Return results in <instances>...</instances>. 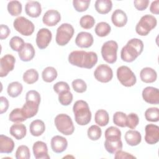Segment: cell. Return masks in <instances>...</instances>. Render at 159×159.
Segmentation results:
<instances>
[{
    "instance_id": "20",
    "label": "cell",
    "mask_w": 159,
    "mask_h": 159,
    "mask_svg": "<svg viewBox=\"0 0 159 159\" xmlns=\"http://www.w3.org/2000/svg\"><path fill=\"white\" fill-rule=\"evenodd\" d=\"M50 143L52 150L57 153H62L68 147V142L66 139L60 135H55L51 139Z\"/></svg>"
},
{
    "instance_id": "21",
    "label": "cell",
    "mask_w": 159,
    "mask_h": 159,
    "mask_svg": "<svg viewBox=\"0 0 159 159\" xmlns=\"http://www.w3.org/2000/svg\"><path fill=\"white\" fill-rule=\"evenodd\" d=\"M25 11L27 15L31 17H38L42 12L41 5L38 1H28L25 6Z\"/></svg>"
},
{
    "instance_id": "34",
    "label": "cell",
    "mask_w": 159,
    "mask_h": 159,
    "mask_svg": "<svg viewBox=\"0 0 159 159\" xmlns=\"http://www.w3.org/2000/svg\"><path fill=\"white\" fill-rule=\"evenodd\" d=\"M9 120L13 122H21L27 119L22 108H16L13 109L9 116Z\"/></svg>"
},
{
    "instance_id": "6",
    "label": "cell",
    "mask_w": 159,
    "mask_h": 159,
    "mask_svg": "<svg viewBox=\"0 0 159 159\" xmlns=\"http://www.w3.org/2000/svg\"><path fill=\"white\" fill-rule=\"evenodd\" d=\"M157 24V19L152 15L146 14L141 17L135 27L136 32L141 35H147Z\"/></svg>"
},
{
    "instance_id": "41",
    "label": "cell",
    "mask_w": 159,
    "mask_h": 159,
    "mask_svg": "<svg viewBox=\"0 0 159 159\" xmlns=\"http://www.w3.org/2000/svg\"><path fill=\"white\" fill-rule=\"evenodd\" d=\"M95 24L94 17L90 15H84L80 20V26L84 29H91Z\"/></svg>"
},
{
    "instance_id": "39",
    "label": "cell",
    "mask_w": 159,
    "mask_h": 159,
    "mask_svg": "<svg viewBox=\"0 0 159 159\" xmlns=\"http://www.w3.org/2000/svg\"><path fill=\"white\" fill-rule=\"evenodd\" d=\"M127 116L122 112H116L113 115V122L116 125L120 127H126Z\"/></svg>"
},
{
    "instance_id": "32",
    "label": "cell",
    "mask_w": 159,
    "mask_h": 159,
    "mask_svg": "<svg viewBox=\"0 0 159 159\" xmlns=\"http://www.w3.org/2000/svg\"><path fill=\"white\" fill-rule=\"evenodd\" d=\"M58 73L56 69L52 66L46 67L42 73V77L43 80L47 83H51L57 77Z\"/></svg>"
},
{
    "instance_id": "9",
    "label": "cell",
    "mask_w": 159,
    "mask_h": 159,
    "mask_svg": "<svg viewBox=\"0 0 159 159\" xmlns=\"http://www.w3.org/2000/svg\"><path fill=\"white\" fill-rule=\"evenodd\" d=\"M117 77L119 82L125 87H131L137 81L135 74L127 66H121L117 68Z\"/></svg>"
},
{
    "instance_id": "1",
    "label": "cell",
    "mask_w": 159,
    "mask_h": 159,
    "mask_svg": "<svg viewBox=\"0 0 159 159\" xmlns=\"http://www.w3.org/2000/svg\"><path fill=\"white\" fill-rule=\"evenodd\" d=\"M68 61L74 66L91 69L97 63L98 55L94 52L75 50L68 55Z\"/></svg>"
},
{
    "instance_id": "26",
    "label": "cell",
    "mask_w": 159,
    "mask_h": 159,
    "mask_svg": "<svg viewBox=\"0 0 159 159\" xmlns=\"http://www.w3.org/2000/svg\"><path fill=\"white\" fill-rule=\"evenodd\" d=\"M124 138L127 143L130 146H136L139 145L142 140L140 133L135 130H130L127 131Z\"/></svg>"
},
{
    "instance_id": "17",
    "label": "cell",
    "mask_w": 159,
    "mask_h": 159,
    "mask_svg": "<svg viewBox=\"0 0 159 159\" xmlns=\"http://www.w3.org/2000/svg\"><path fill=\"white\" fill-rule=\"evenodd\" d=\"M33 153L36 159H49L48 147L47 144L42 141L35 142L32 147Z\"/></svg>"
},
{
    "instance_id": "53",
    "label": "cell",
    "mask_w": 159,
    "mask_h": 159,
    "mask_svg": "<svg viewBox=\"0 0 159 159\" xmlns=\"http://www.w3.org/2000/svg\"><path fill=\"white\" fill-rule=\"evenodd\" d=\"M159 1L157 0L153 1L150 7V12L153 14H159Z\"/></svg>"
},
{
    "instance_id": "28",
    "label": "cell",
    "mask_w": 159,
    "mask_h": 159,
    "mask_svg": "<svg viewBox=\"0 0 159 159\" xmlns=\"http://www.w3.org/2000/svg\"><path fill=\"white\" fill-rule=\"evenodd\" d=\"M29 129L30 132L33 136L39 137L45 132V125L42 120L36 119L30 123Z\"/></svg>"
},
{
    "instance_id": "50",
    "label": "cell",
    "mask_w": 159,
    "mask_h": 159,
    "mask_svg": "<svg viewBox=\"0 0 159 159\" xmlns=\"http://www.w3.org/2000/svg\"><path fill=\"white\" fill-rule=\"evenodd\" d=\"M11 33V30L8 26L4 24L0 25V39L3 40L8 37Z\"/></svg>"
},
{
    "instance_id": "42",
    "label": "cell",
    "mask_w": 159,
    "mask_h": 159,
    "mask_svg": "<svg viewBox=\"0 0 159 159\" xmlns=\"http://www.w3.org/2000/svg\"><path fill=\"white\" fill-rule=\"evenodd\" d=\"M58 101L61 105L68 106L73 101V94L70 91H63L58 94Z\"/></svg>"
},
{
    "instance_id": "37",
    "label": "cell",
    "mask_w": 159,
    "mask_h": 159,
    "mask_svg": "<svg viewBox=\"0 0 159 159\" xmlns=\"http://www.w3.org/2000/svg\"><path fill=\"white\" fill-rule=\"evenodd\" d=\"M145 117L147 121L158 122L159 120V109L157 107H150L145 112Z\"/></svg>"
},
{
    "instance_id": "52",
    "label": "cell",
    "mask_w": 159,
    "mask_h": 159,
    "mask_svg": "<svg viewBox=\"0 0 159 159\" xmlns=\"http://www.w3.org/2000/svg\"><path fill=\"white\" fill-rule=\"evenodd\" d=\"M1 105H0V113L2 114L7 111L9 107V101L4 96L0 97Z\"/></svg>"
},
{
    "instance_id": "46",
    "label": "cell",
    "mask_w": 159,
    "mask_h": 159,
    "mask_svg": "<svg viewBox=\"0 0 159 159\" xmlns=\"http://www.w3.org/2000/svg\"><path fill=\"white\" fill-rule=\"evenodd\" d=\"M139 122V118L137 114L132 112L127 116L126 127H128L130 129H134Z\"/></svg>"
},
{
    "instance_id": "12",
    "label": "cell",
    "mask_w": 159,
    "mask_h": 159,
    "mask_svg": "<svg viewBox=\"0 0 159 159\" xmlns=\"http://www.w3.org/2000/svg\"><path fill=\"white\" fill-rule=\"evenodd\" d=\"M16 62L15 57L11 54H6L0 60V76H6L9 72L12 71Z\"/></svg>"
},
{
    "instance_id": "27",
    "label": "cell",
    "mask_w": 159,
    "mask_h": 159,
    "mask_svg": "<svg viewBox=\"0 0 159 159\" xmlns=\"http://www.w3.org/2000/svg\"><path fill=\"white\" fill-rule=\"evenodd\" d=\"M9 132L17 140L22 139L26 135L27 129L25 125L20 123L14 124L10 127Z\"/></svg>"
},
{
    "instance_id": "11",
    "label": "cell",
    "mask_w": 159,
    "mask_h": 159,
    "mask_svg": "<svg viewBox=\"0 0 159 159\" xmlns=\"http://www.w3.org/2000/svg\"><path fill=\"white\" fill-rule=\"evenodd\" d=\"M96 80L101 83H108L113 77L112 68L106 64H101L96 68L94 72Z\"/></svg>"
},
{
    "instance_id": "7",
    "label": "cell",
    "mask_w": 159,
    "mask_h": 159,
    "mask_svg": "<svg viewBox=\"0 0 159 159\" xmlns=\"http://www.w3.org/2000/svg\"><path fill=\"white\" fill-rule=\"evenodd\" d=\"M74 32V28L71 24L68 23L62 24L57 30L55 37L57 43L60 46L66 45L73 37Z\"/></svg>"
},
{
    "instance_id": "23",
    "label": "cell",
    "mask_w": 159,
    "mask_h": 159,
    "mask_svg": "<svg viewBox=\"0 0 159 159\" xmlns=\"http://www.w3.org/2000/svg\"><path fill=\"white\" fill-rule=\"evenodd\" d=\"M35 49L30 43H25L22 48L19 52V57L23 61H29L35 56Z\"/></svg>"
},
{
    "instance_id": "22",
    "label": "cell",
    "mask_w": 159,
    "mask_h": 159,
    "mask_svg": "<svg viewBox=\"0 0 159 159\" xmlns=\"http://www.w3.org/2000/svg\"><path fill=\"white\" fill-rule=\"evenodd\" d=\"M111 20L115 26L122 27L126 25L127 22V16L125 12L122 10L116 9L113 12L111 16Z\"/></svg>"
},
{
    "instance_id": "19",
    "label": "cell",
    "mask_w": 159,
    "mask_h": 159,
    "mask_svg": "<svg viewBox=\"0 0 159 159\" xmlns=\"http://www.w3.org/2000/svg\"><path fill=\"white\" fill-rule=\"evenodd\" d=\"M61 19V16L58 11L54 9L48 10L42 18L43 23L47 26L56 25Z\"/></svg>"
},
{
    "instance_id": "29",
    "label": "cell",
    "mask_w": 159,
    "mask_h": 159,
    "mask_svg": "<svg viewBox=\"0 0 159 159\" xmlns=\"http://www.w3.org/2000/svg\"><path fill=\"white\" fill-rule=\"evenodd\" d=\"M95 9L101 14L109 13L112 7V2L111 0H97L94 4Z\"/></svg>"
},
{
    "instance_id": "15",
    "label": "cell",
    "mask_w": 159,
    "mask_h": 159,
    "mask_svg": "<svg viewBox=\"0 0 159 159\" xmlns=\"http://www.w3.org/2000/svg\"><path fill=\"white\" fill-rule=\"evenodd\" d=\"M142 98L143 100L151 104H158L159 103V91L157 88L147 86L142 91Z\"/></svg>"
},
{
    "instance_id": "30",
    "label": "cell",
    "mask_w": 159,
    "mask_h": 159,
    "mask_svg": "<svg viewBox=\"0 0 159 159\" xmlns=\"http://www.w3.org/2000/svg\"><path fill=\"white\" fill-rule=\"evenodd\" d=\"M95 122L99 126H106L109 121V116L108 112L104 109L98 110L94 116Z\"/></svg>"
},
{
    "instance_id": "45",
    "label": "cell",
    "mask_w": 159,
    "mask_h": 159,
    "mask_svg": "<svg viewBox=\"0 0 159 159\" xmlns=\"http://www.w3.org/2000/svg\"><path fill=\"white\" fill-rule=\"evenodd\" d=\"M72 87L75 91L78 93H83L86 91L87 85L82 79H76L72 81Z\"/></svg>"
},
{
    "instance_id": "5",
    "label": "cell",
    "mask_w": 159,
    "mask_h": 159,
    "mask_svg": "<svg viewBox=\"0 0 159 159\" xmlns=\"http://www.w3.org/2000/svg\"><path fill=\"white\" fill-rule=\"evenodd\" d=\"M57 130L65 135H71L75 131V127L71 117L66 114L57 115L54 120Z\"/></svg>"
},
{
    "instance_id": "2",
    "label": "cell",
    "mask_w": 159,
    "mask_h": 159,
    "mask_svg": "<svg viewBox=\"0 0 159 159\" xmlns=\"http://www.w3.org/2000/svg\"><path fill=\"white\" fill-rule=\"evenodd\" d=\"M143 50V42L137 38L132 39L122 47L120 52L121 59L127 63L132 62L142 53Z\"/></svg>"
},
{
    "instance_id": "35",
    "label": "cell",
    "mask_w": 159,
    "mask_h": 159,
    "mask_svg": "<svg viewBox=\"0 0 159 159\" xmlns=\"http://www.w3.org/2000/svg\"><path fill=\"white\" fill-rule=\"evenodd\" d=\"M22 78L25 83L31 84L37 81L39 79V73L35 69H29L24 72Z\"/></svg>"
},
{
    "instance_id": "49",
    "label": "cell",
    "mask_w": 159,
    "mask_h": 159,
    "mask_svg": "<svg viewBox=\"0 0 159 159\" xmlns=\"http://www.w3.org/2000/svg\"><path fill=\"white\" fill-rule=\"evenodd\" d=\"M135 7L139 11H143L147 8L149 4L148 0H135L134 1Z\"/></svg>"
},
{
    "instance_id": "43",
    "label": "cell",
    "mask_w": 159,
    "mask_h": 159,
    "mask_svg": "<svg viewBox=\"0 0 159 159\" xmlns=\"http://www.w3.org/2000/svg\"><path fill=\"white\" fill-rule=\"evenodd\" d=\"M30 157V153L27 146L22 145L18 147L16 152V158L17 159H29Z\"/></svg>"
},
{
    "instance_id": "18",
    "label": "cell",
    "mask_w": 159,
    "mask_h": 159,
    "mask_svg": "<svg viewBox=\"0 0 159 159\" xmlns=\"http://www.w3.org/2000/svg\"><path fill=\"white\" fill-rule=\"evenodd\" d=\"M94 42L93 37L91 33L81 32L78 34L75 39L76 45L80 48H89Z\"/></svg>"
},
{
    "instance_id": "14",
    "label": "cell",
    "mask_w": 159,
    "mask_h": 159,
    "mask_svg": "<svg viewBox=\"0 0 159 159\" xmlns=\"http://www.w3.org/2000/svg\"><path fill=\"white\" fill-rule=\"evenodd\" d=\"M145 142L150 144L153 145L159 141V127L155 124H148L145 126Z\"/></svg>"
},
{
    "instance_id": "31",
    "label": "cell",
    "mask_w": 159,
    "mask_h": 159,
    "mask_svg": "<svg viewBox=\"0 0 159 159\" xmlns=\"http://www.w3.org/2000/svg\"><path fill=\"white\" fill-rule=\"evenodd\" d=\"M23 89L21 83L18 81H14L9 84L7 89L8 95L11 98H16L19 96Z\"/></svg>"
},
{
    "instance_id": "3",
    "label": "cell",
    "mask_w": 159,
    "mask_h": 159,
    "mask_svg": "<svg viewBox=\"0 0 159 159\" xmlns=\"http://www.w3.org/2000/svg\"><path fill=\"white\" fill-rule=\"evenodd\" d=\"M40 103V95L35 90L29 91L25 95V103L22 109L27 117L30 118L37 114Z\"/></svg>"
},
{
    "instance_id": "24",
    "label": "cell",
    "mask_w": 159,
    "mask_h": 159,
    "mask_svg": "<svg viewBox=\"0 0 159 159\" xmlns=\"http://www.w3.org/2000/svg\"><path fill=\"white\" fill-rule=\"evenodd\" d=\"M14 148V142L12 139L4 135H0V153H11Z\"/></svg>"
},
{
    "instance_id": "8",
    "label": "cell",
    "mask_w": 159,
    "mask_h": 159,
    "mask_svg": "<svg viewBox=\"0 0 159 159\" xmlns=\"http://www.w3.org/2000/svg\"><path fill=\"white\" fill-rule=\"evenodd\" d=\"M117 43L114 40H109L104 43L101 47V55L104 60L110 64L114 63L117 60Z\"/></svg>"
},
{
    "instance_id": "36",
    "label": "cell",
    "mask_w": 159,
    "mask_h": 159,
    "mask_svg": "<svg viewBox=\"0 0 159 159\" xmlns=\"http://www.w3.org/2000/svg\"><path fill=\"white\" fill-rule=\"evenodd\" d=\"M8 12L12 16L20 15L22 12V4L18 1H11L7 4Z\"/></svg>"
},
{
    "instance_id": "40",
    "label": "cell",
    "mask_w": 159,
    "mask_h": 159,
    "mask_svg": "<svg viewBox=\"0 0 159 159\" xmlns=\"http://www.w3.org/2000/svg\"><path fill=\"white\" fill-rule=\"evenodd\" d=\"M24 44V40L18 36L12 37L9 41V46L12 50L18 52L22 48Z\"/></svg>"
},
{
    "instance_id": "4",
    "label": "cell",
    "mask_w": 159,
    "mask_h": 159,
    "mask_svg": "<svg viewBox=\"0 0 159 159\" xmlns=\"http://www.w3.org/2000/svg\"><path fill=\"white\" fill-rule=\"evenodd\" d=\"M76 122L80 125L88 124L91 119V112L88 104L83 100L76 101L73 107Z\"/></svg>"
},
{
    "instance_id": "25",
    "label": "cell",
    "mask_w": 159,
    "mask_h": 159,
    "mask_svg": "<svg viewBox=\"0 0 159 159\" xmlns=\"http://www.w3.org/2000/svg\"><path fill=\"white\" fill-rule=\"evenodd\" d=\"M141 80L146 83H153L157 78V73L155 70L150 67H145L140 72Z\"/></svg>"
},
{
    "instance_id": "10",
    "label": "cell",
    "mask_w": 159,
    "mask_h": 159,
    "mask_svg": "<svg viewBox=\"0 0 159 159\" xmlns=\"http://www.w3.org/2000/svg\"><path fill=\"white\" fill-rule=\"evenodd\" d=\"M13 25L15 30L24 36H29L32 35L35 29L34 24L23 16H20L16 18L14 20Z\"/></svg>"
},
{
    "instance_id": "48",
    "label": "cell",
    "mask_w": 159,
    "mask_h": 159,
    "mask_svg": "<svg viewBox=\"0 0 159 159\" xmlns=\"http://www.w3.org/2000/svg\"><path fill=\"white\" fill-rule=\"evenodd\" d=\"M105 138L108 137H121V131L116 127L111 126L105 131Z\"/></svg>"
},
{
    "instance_id": "13",
    "label": "cell",
    "mask_w": 159,
    "mask_h": 159,
    "mask_svg": "<svg viewBox=\"0 0 159 159\" xmlns=\"http://www.w3.org/2000/svg\"><path fill=\"white\" fill-rule=\"evenodd\" d=\"M52 38L51 31L47 28L40 29L36 36V43L39 48L45 49L50 43Z\"/></svg>"
},
{
    "instance_id": "47",
    "label": "cell",
    "mask_w": 159,
    "mask_h": 159,
    "mask_svg": "<svg viewBox=\"0 0 159 159\" xmlns=\"http://www.w3.org/2000/svg\"><path fill=\"white\" fill-rule=\"evenodd\" d=\"M70 88L68 84L65 81H59L53 85V90L57 94L63 91H70Z\"/></svg>"
},
{
    "instance_id": "16",
    "label": "cell",
    "mask_w": 159,
    "mask_h": 159,
    "mask_svg": "<svg viewBox=\"0 0 159 159\" xmlns=\"http://www.w3.org/2000/svg\"><path fill=\"white\" fill-rule=\"evenodd\" d=\"M104 147L110 153H116L122 148V142L120 137H109L106 138Z\"/></svg>"
},
{
    "instance_id": "44",
    "label": "cell",
    "mask_w": 159,
    "mask_h": 159,
    "mask_svg": "<svg viewBox=\"0 0 159 159\" xmlns=\"http://www.w3.org/2000/svg\"><path fill=\"white\" fill-rule=\"evenodd\" d=\"M90 2V0H73V5L77 12H81L86 11L88 9Z\"/></svg>"
},
{
    "instance_id": "51",
    "label": "cell",
    "mask_w": 159,
    "mask_h": 159,
    "mask_svg": "<svg viewBox=\"0 0 159 159\" xmlns=\"http://www.w3.org/2000/svg\"><path fill=\"white\" fill-rule=\"evenodd\" d=\"M114 158L116 159H125V158H127V159L129 158L130 159V158H135L136 157H134V155H132L130 153H129L126 152L122 151L120 150H119L118 152H117L116 153Z\"/></svg>"
},
{
    "instance_id": "38",
    "label": "cell",
    "mask_w": 159,
    "mask_h": 159,
    "mask_svg": "<svg viewBox=\"0 0 159 159\" xmlns=\"http://www.w3.org/2000/svg\"><path fill=\"white\" fill-rule=\"evenodd\" d=\"M88 137L91 140H98L101 137V129L96 125H93L88 129Z\"/></svg>"
},
{
    "instance_id": "33",
    "label": "cell",
    "mask_w": 159,
    "mask_h": 159,
    "mask_svg": "<svg viewBox=\"0 0 159 159\" xmlns=\"http://www.w3.org/2000/svg\"><path fill=\"white\" fill-rule=\"evenodd\" d=\"M111 30L110 25L106 22H101L97 24L95 27L94 31L96 34L101 37L107 36Z\"/></svg>"
}]
</instances>
